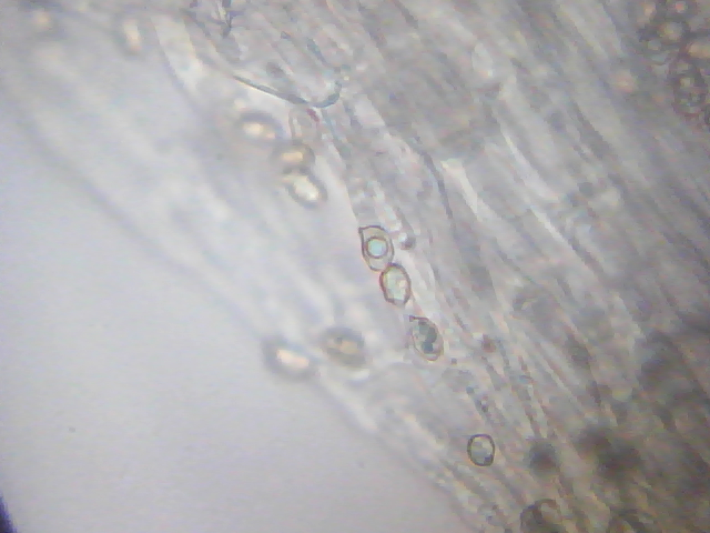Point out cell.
Here are the masks:
<instances>
[{
    "label": "cell",
    "instance_id": "obj_1",
    "mask_svg": "<svg viewBox=\"0 0 710 533\" xmlns=\"http://www.w3.org/2000/svg\"><path fill=\"white\" fill-rule=\"evenodd\" d=\"M409 330L413 346L424 359L435 361L443 353V340L437 326L424 317L411 316Z\"/></svg>",
    "mask_w": 710,
    "mask_h": 533
},
{
    "label": "cell",
    "instance_id": "obj_2",
    "mask_svg": "<svg viewBox=\"0 0 710 533\" xmlns=\"http://www.w3.org/2000/svg\"><path fill=\"white\" fill-rule=\"evenodd\" d=\"M558 521L559 516L554 503L550 500L542 499L522 511L520 526L525 532H552Z\"/></svg>",
    "mask_w": 710,
    "mask_h": 533
},
{
    "label": "cell",
    "instance_id": "obj_3",
    "mask_svg": "<svg viewBox=\"0 0 710 533\" xmlns=\"http://www.w3.org/2000/svg\"><path fill=\"white\" fill-rule=\"evenodd\" d=\"M380 285L385 299L395 306L404 307L410 297L409 279L399 267L388 268L381 276Z\"/></svg>",
    "mask_w": 710,
    "mask_h": 533
},
{
    "label": "cell",
    "instance_id": "obj_6",
    "mask_svg": "<svg viewBox=\"0 0 710 533\" xmlns=\"http://www.w3.org/2000/svg\"><path fill=\"white\" fill-rule=\"evenodd\" d=\"M284 158L288 161L299 162L302 160L303 155L300 152H295L291 153L284 154Z\"/></svg>",
    "mask_w": 710,
    "mask_h": 533
},
{
    "label": "cell",
    "instance_id": "obj_4",
    "mask_svg": "<svg viewBox=\"0 0 710 533\" xmlns=\"http://www.w3.org/2000/svg\"><path fill=\"white\" fill-rule=\"evenodd\" d=\"M467 454L473 464L478 466H489L495 454V445L492 438L486 434L472 436L467 443Z\"/></svg>",
    "mask_w": 710,
    "mask_h": 533
},
{
    "label": "cell",
    "instance_id": "obj_5",
    "mask_svg": "<svg viewBox=\"0 0 710 533\" xmlns=\"http://www.w3.org/2000/svg\"><path fill=\"white\" fill-rule=\"evenodd\" d=\"M295 186L297 193L308 200L312 201L318 198V192L317 188L304 177L299 178Z\"/></svg>",
    "mask_w": 710,
    "mask_h": 533
}]
</instances>
